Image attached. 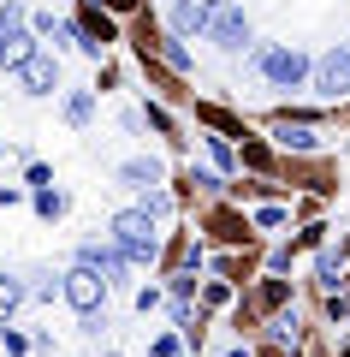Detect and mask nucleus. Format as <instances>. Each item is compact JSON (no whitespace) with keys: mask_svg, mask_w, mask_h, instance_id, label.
<instances>
[{"mask_svg":"<svg viewBox=\"0 0 350 357\" xmlns=\"http://www.w3.org/2000/svg\"><path fill=\"white\" fill-rule=\"evenodd\" d=\"M107 238L119 244L131 262H154V256H161V232H154V215L143 203L137 208H119V215L107 220Z\"/></svg>","mask_w":350,"mask_h":357,"instance_id":"1","label":"nucleus"},{"mask_svg":"<svg viewBox=\"0 0 350 357\" xmlns=\"http://www.w3.org/2000/svg\"><path fill=\"white\" fill-rule=\"evenodd\" d=\"M255 72L273 89H297V84H309L315 66H309V54L291 48V42H267V48H255Z\"/></svg>","mask_w":350,"mask_h":357,"instance_id":"2","label":"nucleus"},{"mask_svg":"<svg viewBox=\"0 0 350 357\" xmlns=\"http://www.w3.org/2000/svg\"><path fill=\"white\" fill-rule=\"evenodd\" d=\"M30 54H36V36L24 30V6L6 0V6H0V72H18Z\"/></svg>","mask_w":350,"mask_h":357,"instance_id":"3","label":"nucleus"},{"mask_svg":"<svg viewBox=\"0 0 350 357\" xmlns=\"http://www.w3.org/2000/svg\"><path fill=\"white\" fill-rule=\"evenodd\" d=\"M107 286H113L107 274H95V268H89V262H77L72 274H65V280H60V298H65V304L77 310V316H95V310L107 304Z\"/></svg>","mask_w":350,"mask_h":357,"instance_id":"4","label":"nucleus"},{"mask_svg":"<svg viewBox=\"0 0 350 357\" xmlns=\"http://www.w3.org/2000/svg\"><path fill=\"white\" fill-rule=\"evenodd\" d=\"M202 36L214 42L220 54H244L250 48V18H244V6H232V0H214V18Z\"/></svg>","mask_w":350,"mask_h":357,"instance_id":"5","label":"nucleus"},{"mask_svg":"<svg viewBox=\"0 0 350 357\" xmlns=\"http://www.w3.org/2000/svg\"><path fill=\"white\" fill-rule=\"evenodd\" d=\"M309 89L326 96V102H344L350 96V48H326L315 60V72H309Z\"/></svg>","mask_w":350,"mask_h":357,"instance_id":"6","label":"nucleus"},{"mask_svg":"<svg viewBox=\"0 0 350 357\" xmlns=\"http://www.w3.org/2000/svg\"><path fill=\"white\" fill-rule=\"evenodd\" d=\"M18 77H24V96H54V89H60V60H54L48 48H36L18 66Z\"/></svg>","mask_w":350,"mask_h":357,"instance_id":"7","label":"nucleus"},{"mask_svg":"<svg viewBox=\"0 0 350 357\" xmlns=\"http://www.w3.org/2000/svg\"><path fill=\"white\" fill-rule=\"evenodd\" d=\"M77 262H89V268H95V274H107V280H125V274H131V256L125 250H119V244H95V238H89V244H77Z\"/></svg>","mask_w":350,"mask_h":357,"instance_id":"8","label":"nucleus"},{"mask_svg":"<svg viewBox=\"0 0 350 357\" xmlns=\"http://www.w3.org/2000/svg\"><path fill=\"white\" fill-rule=\"evenodd\" d=\"M208 18H214V0H173L166 6V24H173V36H202L208 30Z\"/></svg>","mask_w":350,"mask_h":357,"instance_id":"9","label":"nucleus"},{"mask_svg":"<svg viewBox=\"0 0 350 357\" xmlns=\"http://www.w3.org/2000/svg\"><path fill=\"white\" fill-rule=\"evenodd\" d=\"M119 178H125L131 191H149V185H161V161H149V155H131V161H119Z\"/></svg>","mask_w":350,"mask_h":357,"instance_id":"10","label":"nucleus"},{"mask_svg":"<svg viewBox=\"0 0 350 357\" xmlns=\"http://www.w3.org/2000/svg\"><path fill=\"white\" fill-rule=\"evenodd\" d=\"M273 137L285 143V149H303V155H309L315 143H321V137H315L309 126H303V119H279V126H273Z\"/></svg>","mask_w":350,"mask_h":357,"instance_id":"11","label":"nucleus"},{"mask_svg":"<svg viewBox=\"0 0 350 357\" xmlns=\"http://www.w3.org/2000/svg\"><path fill=\"white\" fill-rule=\"evenodd\" d=\"M95 119V89H72L65 96V126H89Z\"/></svg>","mask_w":350,"mask_h":357,"instance_id":"12","label":"nucleus"},{"mask_svg":"<svg viewBox=\"0 0 350 357\" xmlns=\"http://www.w3.org/2000/svg\"><path fill=\"white\" fill-rule=\"evenodd\" d=\"M24 298H30V292H24V280H13V274H0V321L13 316V310L24 304Z\"/></svg>","mask_w":350,"mask_h":357,"instance_id":"13","label":"nucleus"},{"mask_svg":"<svg viewBox=\"0 0 350 357\" xmlns=\"http://www.w3.org/2000/svg\"><path fill=\"white\" fill-rule=\"evenodd\" d=\"M161 60L173 66V72H190V48H184V36H166V42H161Z\"/></svg>","mask_w":350,"mask_h":357,"instance_id":"14","label":"nucleus"},{"mask_svg":"<svg viewBox=\"0 0 350 357\" xmlns=\"http://www.w3.org/2000/svg\"><path fill=\"white\" fill-rule=\"evenodd\" d=\"M36 215H48V220H54V215H65V197L42 185V191H36Z\"/></svg>","mask_w":350,"mask_h":357,"instance_id":"15","label":"nucleus"},{"mask_svg":"<svg viewBox=\"0 0 350 357\" xmlns=\"http://www.w3.org/2000/svg\"><path fill=\"white\" fill-rule=\"evenodd\" d=\"M315 274H321V286L333 292V286H338V256H333V250H321V262H315Z\"/></svg>","mask_w":350,"mask_h":357,"instance_id":"16","label":"nucleus"},{"mask_svg":"<svg viewBox=\"0 0 350 357\" xmlns=\"http://www.w3.org/2000/svg\"><path fill=\"white\" fill-rule=\"evenodd\" d=\"M143 208H149V215H166V208H173V197H166V191H154V185H149V191H143Z\"/></svg>","mask_w":350,"mask_h":357,"instance_id":"17","label":"nucleus"},{"mask_svg":"<svg viewBox=\"0 0 350 357\" xmlns=\"http://www.w3.org/2000/svg\"><path fill=\"white\" fill-rule=\"evenodd\" d=\"M255 227H285V208H255Z\"/></svg>","mask_w":350,"mask_h":357,"instance_id":"18","label":"nucleus"},{"mask_svg":"<svg viewBox=\"0 0 350 357\" xmlns=\"http://www.w3.org/2000/svg\"><path fill=\"white\" fill-rule=\"evenodd\" d=\"M0 345H6V357H24V351H30V345L18 340V333H6V328H0Z\"/></svg>","mask_w":350,"mask_h":357,"instance_id":"19","label":"nucleus"},{"mask_svg":"<svg viewBox=\"0 0 350 357\" xmlns=\"http://www.w3.org/2000/svg\"><path fill=\"white\" fill-rule=\"evenodd\" d=\"M262 304H285V280H267L262 286Z\"/></svg>","mask_w":350,"mask_h":357,"instance_id":"20","label":"nucleus"},{"mask_svg":"<svg viewBox=\"0 0 350 357\" xmlns=\"http://www.w3.org/2000/svg\"><path fill=\"white\" fill-rule=\"evenodd\" d=\"M208 155H214L220 167H232V149H225V137H208Z\"/></svg>","mask_w":350,"mask_h":357,"instance_id":"21","label":"nucleus"},{"mask_svg":"<svg viewBox=\"0 0 350 357\" xmlns=\"http://www.w3.org/2000/svg\"><path fill=\"white\" fill-rule=\"evenodd\" d=\"M0 155H6V143H0Z\"/></svg>","mask_w":350,"mask_h":357,"instance_id":"22","label":"nucleus"},{"mask_svg":"<svg viewBox=\"0 0 350 357\" xmlns=\"http://www.w3.org/2000/svg\"><path fill=\"white\" fill-rule=\"evenodd\" d=\"M107 357H119V351H107Z\"/></svg>","mask_w":350,"mask_h":357,"instance_id":"23","label":"nucleus"}]
</instances>
